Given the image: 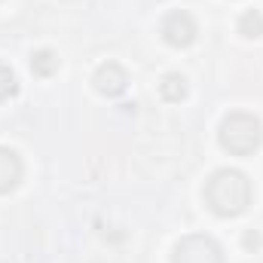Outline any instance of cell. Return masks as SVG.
Here are the masks:
<instances>
[{
    "mask_svg": "<svg viewBox=\"0 0 263 263\" xmlns=\"http://www.w3.org/2000/svg\"><path fill=\"white\" fill-rule=\"evenodd\" d=\"M31 70H34L37 77H52V73L59 70V55H55L52 49L34 52V55H31Z\"/></svg>",
    "mask_w": 263,
    "mask_h": 263,
    "instance_id": "obj_7",
    "label": "cell"
},
{
    "mask_svg": "<svg viewBox=\"0 0 263 263\" xmlns=\"http://www.w3.org/2000/svg\"><path fill=\"white\" fill-rule=\"evenodd\" d=\"M205 205L220 217H236L251 205V181L236 168H220L205 184Z\"/></svg>",
    "mask_w": 263,
    "mask_h": 263,
    "instance_id": "obj_1",
    "label": "cell"
},
{
    "mask_svg": "<svg viewBox=\"0 0 263 263\" xmlns=\"http://www.w3.org/2000/svg\"><path fill=\"white\" fill-rule=\"evenodd\" d=\"M9 95H15V73L6 65H0V101H6Z\"/></svg>",
    "mask_w": 263,
    "mask_h": 263,
    "instance_id": "obj_10",
    "label": "cell"
},
{
    "mask_svg": "<svg viewBox=\"0 0 263 263\" xmlns=\"http://www.w3.org/2000/svg\"><path fill=\"white\" fill-rule=\"evenodd\" d=\"M172 263H223V251L208 236H187L175 245Z\"/></svg>",
    "mask_w": 263,
    "mask_h": 263,
    "instance_id": "obj_3",
    "label": "cell"
},
{
    "mask_svg": "<svg viewBox=\"0 0 263 263\" xmlns=\"http://www.w3.org/2000/svg\"><path fill=\"white\" fill-rule=\"evenodd\" d=\"M22 172H25V168H22L18 153H15V150H9V147H0V196L18 187Z\"/></svg>",
    "mask_w": 263,
    "mask_h": 263,
    "instance_id": "obj_6",
    "label": "cell"
},
{
    "mask_svg": "<svg viewBox=\"0 0 263 263\" xmlns=\"http://www.w3.org/2000/svg\"><path fill=\"white\" fill-rule=\"evenodd\" d=\"M196 34H199L196 22H193V15L184 12V9L168 12L165 22H162V37H165V43H172V46H190V43L196 40Z\"/></svg>",
    "mask_w": 263,
    "mask_h": 263,
    "instance_id": "obj_4",
    "label": "cell"
},
{
    "mask_svg": "<svg viewBox=\"0 0 263 263\" xmlns=\"http://www.w3.org/2000/svg\"><path fill=\"white\" fill-rule=\"evenodd\" d=\"M126 83H129V77H126V70L117 65V62L101 65L98 73H95V89H98L101 95H107V98L123 95V92H126Z\"/></svg>",
    "mask_w": 263,
    "mask_h": 263,
    "instance_id": "obj_5",
    "label": "cell"
},
{
    "mask_svg": "<svg viewBox=\"0 0 263 263\" xmlns=\"http://www.w3.org/2000/svg\"><path fill=\"white\" fill-rule=\"evenodd\" d=\"M239 34L242 37H260L263 34V15L257 9H248V12H242V18H239Z\"/></svg>",
    "mask_w": 263,
    "mask_h": 263,
    "instance_id": "obj_9",
    "label": "cell"
},
{
    "mask_svg": "<svg viewBox=\"0 0 263 263\" xmlns=\"http://www.w3.org/2000/svg\"><path fill=\"white\" fill-rule=\"evenodd\" d=\"M159 92H162L165 101H181V98L187 95V80H184L181 73H168V77L159 83Z\"/></svg>",
    "mask_w": 263,
    "mask_h": 263,
    "instance_id": "obj_8",
    "label": "cell"
},
{
    "mask_svg": "<svg viewBox=\"0 0 263 263\" xmlns=\"http://www.w3.org/2000/svg\"><path fill=\"white\" fill-rule=\"evenodd\" d=\"M263 141V126L254 114H230L220 123V144L233 156H251Z\"/></svg>",
    "mask_w": 263,
    "mask_h": 263,
    "instance_id": "obj_2",
    "label": "cell"
}]
</instances>
